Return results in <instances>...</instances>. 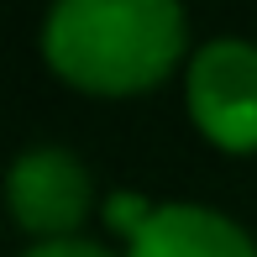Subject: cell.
Masks as SVG:
<instances>
[{
	"instance_id": "obj_1",
	"label": "cell",
	"mask_w": 257,
	"mask_h": 257,
	"mask_svg": "<svg viewBox=\"0 0 257 257\" xmlns=\"http://www.w3.org/2000/svg\"><path fill=\"white\" fill-rule=\"evenodd\" d=\"M184 48L173 0H63L42 27V53L68 84L95 95H137L158 84Z\"/></svg>"
},
{
	"instance_id": "obj_2",
	"label": "cell",
	"mask_w": 257,
	"mask_h": 257,
	"mask_svg": "<svg viewBox=\"0 0 257 257\" xmlns=\"http://www.w3.org/2000/svg\"><path fill=\"white\" fill-rule=\"evenodd\" d=\"M189 115L226 153L257 147V48L241 37H215L189 63Z\"/></svg>"
},
{
	"instance_id": "obj_3",
	"label": "cell",
	"mask_w": 257,
	"mask_h": 257,
	"mask_svg": "<svg viewBox=\"0 0 257 257\" xmlns=\"http://www.w3.org/2000/svg\"><path fill=\"white\" fill-rule=\"evenodd\" d=\"M6 194H11V210H16V220L27 231L68 241V231L89 210V173L63 147H32V153L16 158Z\"/></svg>"
},
{
	"instance_id": "obj_4",
	"label": "cell",
	"mask_w": 257,
	"mask_h": 257,
	"mask_svg": "<svg viewBox=\"0 0 257 257\" xmlns=\"http://www.w3.org/2000/svg\"><path fill=\"white\" fill-rule=\"evenodd\" d=\"M126 257H257L252 236L210 205H158Z\"/></svg>"
},
{
	"instance_id": "obj_5",
	"label": "cell",
	"mask_w": 257,
	"mask_h": 257,
	"mask_svg": "<svg viewBox=\"0 0 257 257\" xmlns=\"http://www.w3.org/2000/svg\"><path fill=\"white\" fill-rule=\"evenodd\" d=\"M153 210H158V205L137 200V194H110V210H105V220H110L115 231H126V236H137V231L153 220Z\"/></svg>"
},
{
	"instance_id": "obj_6",
	"label": "cell",
	"mask_w": 257,
	"mask_h": 257,
	"mask_svg": "<svg viewBox=\"0 0 257 257\" xmlns=\"http://www.w3.org/2000/svg\"><path fill=\"white\" fill-rule=\"evenodd\" d=\"M27 257H110L105 247H95V241H42V247H32Z\"/></svg>"
}]
</instances>
